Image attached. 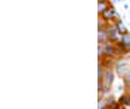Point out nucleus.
<instances>
[{
    "label": "nucleus",
    "mask_w": 130,
    "mask_h": 109,
    "mask_svg": "<svg viewBox=\"0 0 130 109\" xmlns=\"http://www.w3.org/2000/svg\"><path fill=\"white\" fill-rule=\"evenodd\" d=\"M127 93H129V94H130V87H129V89H127Z\"/></svg>",
    "instance_id": "12"
},
{
    "label": "nucleus",
    "mask_w": 130,
    "mask_h": 109,
    "mask_svg": "<svg viewBox=\"0 0 130 109\" xmlns=\"http://www.w3.org/2000/svg\"><path fill=\"white\" fill-rule=\"evenodd\" d=\"M109 6H111V5H109V2H108V0H106V2H99V5H98V10H99V13L105 12Z\"/></svg>",
    "instance_id": "10"
},
{
    "label": "nucleus",
    "mask_w": 130,
    "mask_h": 109,
    "mask_svg": "<svg viewBox=\"0 0 130 109\" xmlns=\"http://www.w3.org/2000/svg\"><path fill=\"white\" fill-rule=\"evenodd\" d=\"M121 44H123V47L126 49L127 55H129V53H130V33L123 34V35H121Z\"/></svg>",
    "instance_id": "5"
},
{
    "label": "nucleus",
    "mask_w": 130,
    "mask_h": 109,
    "mask_svg": "<svg viewBox=\"0 0 130 109\" xmlns=\"http://www.w3.org/2000/svg\"><path fill=\"white\" fill-rule=\"evenodd\" d=\"M117 58H109V56H104V58L99 59V63L102 65V67H105L106 69H112L115 65H117Z\"/></svg>",
    "instance_id": "4"
},
{
    "label": "nucleus",
    "mask_w": 130,
    "mask_h": 109,
    "mask_svg": "<svg viewBox=\"0 0 130 109\" xmlns=\"http://www.w3.org/2000/svg\"><path fill=\"white\" fill-rule=\"evenodd\" d=\"M129 63H130V62H129Z\"/></svg>",
    "instance_id": "15"
},
{
    "label": "nucleus",
    "mask_w": 130,
    "mask_h": 109,
    "mask_svg": "<svg viewBox=\"0 0 130 109\" xmlns=\"http://www.w3.org/2000/svg\"><path fill=\"white\" fill-rule=\"evenodd\" d=\"M106 34H108V40L111 43H118L121 41V34L118 33V30H117V27H115V24H108L105 28Z\"/></svg>",
    "instance_id": "1"
},
{
    "label": "nucleus",
    "mask_w": 130,
    "mask_h": 109,
    "mask_svg": "<svg viewBox=\"0 0 130 109\" xmlns=\"http://www.w3.org/2000/svg\"><path fill=\"white\" fill-rule=\"evenodd\" d=\"M115 27H117V30H118V33L121 34H127L129 31H127V27L124 25V22H121V21H117L115 22Z\"/></svg>",
    "instance_id": "8"
},
{
    "label": "nucleus",
    "mask_w": 130,
    "mask_h": 109,
    "mask_svg": "<svg viewBox=\"0 0 130 109\" xmlns=\"http://www.w3.org/2000/svg\"><path fill=\"white\" fill-rule=\"evenodd\" d=\"M123 81H124V84H126V87L129 89V87H130V72L127 74V75L123 77Z\"/></svg>",
    "instance_id": "11"
},
{
    "label": "nucleus",
    "mask_w": 130,
    "mask_h": 109,
    "mask_svg": "<svg viewBox=\"0 0 130 109\" xmlns=\"http://www.w3.org/2000/svg\"><path fill=\"white\" fill-rule=\"evenodd\" d=\"M105 72H106V68L102 67V65L99 63V67H98V81H102V80H104Z\"/></svg>",
    "instance_id": "9"
},
{
    "label": "nucleus",
    "mask_w": 130,
    "mask_h": 109,
    "mask_svg": "<svg viewBox=\"0 0 130 109\" xmlns=\"http://www.w3.org/2000/svg\"><path fill=\"white\" fill-rule=\"evenodd\" d=\"M101 18H102V21H105V22H112V24H115L117 21H120V18H118V15H117V12H115V9H114L112 6H109L105 12H102V13H101Z\"/></svg>",
    "instance_id": "2"
},
{
    "label": "nucleus",
    "mask_w": 130,
    "mask_h": 109,
    "mask_svg": "<svg viewBox=\"0 0 130 109\" xmlns=\"http://www.w3.org/2000/svg\"><path fill=\"white\" fill-rule=\"evenodd\" d=\"M118 103L121 105V106H127L130 103V94L127 92L126 93H123L121 96H120V99H118Z\"/></svg>",
    "instance_id": "6"
},
{
    "label": "nucleus",
    "mask_w": 130,
    "mask_h": 109,
    "mask_svg": "<svg viewBox=\"0 0 130 109\" xmlns=\"http://www.w3.org/2000/svg\"><path fill=\"white\" fill-rule=\"evenodd\" d=\"M115 71L118 72V75L124 77V75H127L130 72V63H126L124 60H120V62H117V65H115Z\"/></svg>",
    "instance_id": "3"
},
{
    "label": "nucleus",
    "mask_w": 130,
    "mask_h": 109,
    "mask_svg": "<svg viewBox=\"0 0 130 109\" xmlns=\"http://www.w3.org/2000/svg\"><path fill=\"white\" fill-rule=\"evenodd\" d=\"M99 2H106V0H99Z\"/></svg>",
    "instance_id": "13"
},
{
    "label": "nucleus",
    "mask_w": 130,
    "mask_h": 109,
    "mask_svg": "<svg viewBox=\"0 0 130 109\" xmlns=\"http://www.w3.org/2000/svg\"><path fill=\"white\" fill-rule=\"evenodd\" d=\"M98 41L99 43H108V34H106L105 30H99L98 31Z\"/></svg>",
    "instance_id": "7"
},
{
    "label": "nucleus",
    "mask_w": 130,
    "mask_h": 109,
    "mask_svg": "<svg viewBox=\"0 0 130 109\" xmlns=\"http://www.w3.org/2000/svg\"><path fill=\"white\" fill-rule=\"evenodd\" d=\"M127 106H130V103H129V105H127Z\"/></svg>",
    "instance_id": "14"
}]
</instances>
